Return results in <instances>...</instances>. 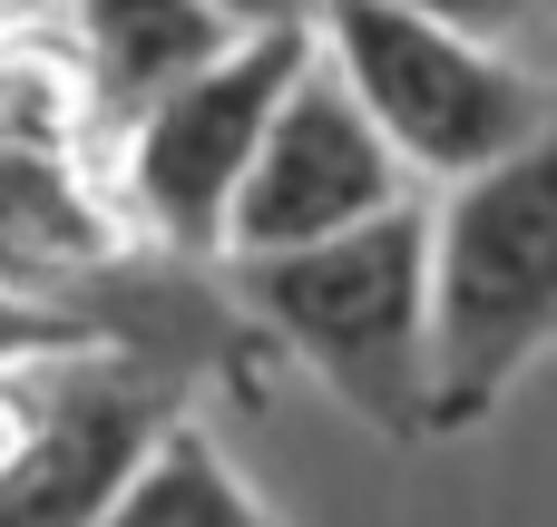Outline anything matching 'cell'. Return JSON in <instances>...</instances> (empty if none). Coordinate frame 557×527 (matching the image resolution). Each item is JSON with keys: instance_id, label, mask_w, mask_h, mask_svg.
<instances>
[{"instance_id": "obj_1", "label": "cell", "mask_w": 557, "mask_h": 527, "mask_svg": "<svg viewBox=\"0 0 557 527\" xmlns=\"http://www.w3.org/2000/svg\"><path fill=\"white\" fill-rule=\"evenodd\" d=\"M245 323L294 352L372 440H431V205H382L313 244L225 254Z\"/></svg>"}, {"instance_id": "obj_2", "label": "cell", "mask_w": 557, "mask_h": 527, "mask_svg": "<svg viewBox=\"0 0 557 527\" xmlns=\"http://www.w3.org/2000/svg\"><path fill=\"white\" fill-rule=\"evenodd\" d=\"M557 352V88L548 117L431 205V440L480 430Z\"/></svg>"}, {"instance_id": "obj_3", "label": "cell", "mask_w": 557, "mask_h": 527, "mask_svg": "<svg viewBox=\"0 0 557 527\" xmlns=\"http://www.w3.org/2000/svg\"><path fill=\"white\" fill-rule=\"evenodd\" d=\"M313 49L352 88V108L392 137L411 176H470L548 117V78H529L499 39H470L411 0H313Z\"/></svg>"}, {"instance_id": "obj_4", "label": "cell", "mask_w": 557, "mask_h": 527, "mask_svg": "<svg viewBox=\"0 0 557 527\" xmlns=\"http://www.w3.org/2000/svg\"><path fill=\"white\" fill-rule=\"evenodd\" d=\"M304 59H313V20H264V29H235L186 78H166L147 108H127V205L166 254L215 264L225 196Z\"/></svg>"}, {"instance_id": "obj_5", "label": "cell", "mask_w": 557, "mask_h": 527, "mask_svg": "<svg viewBox=\"0 0 557 527\" xmlns=\"http://www.w3.org/2000/svg\"><path fill=\"white\" fill-rule=\"evenodd\" d=\"M20 372L29 381L0 440V527H88L127 479V460L157 440V421L176 411V381L166 362L98 342H59Z\"/></svg>"}, {"instance_id": "obj_6", "label": "cell", "mask_w": 557, "mask_h": 527, "mask_svg": "<svg viewBox=\"0 0 557 527\" xmlns=\"http://www.w3.org/2000/svg\"><path fill=\"white\" fill-rule=\"evenodd\" d=\"M401 196H411V166H401L392 137L352 108V88L333 78V59L313 49V59L284 78V98H274L255 156H245V176H235V196H225V244H215V264H225V254L313 244V235H333V225H362V215L401 205Z\"/></svg>"}, {"instance_id": "obj_7", "label": "cell", "mask_w": 557, "mask_h": 527, "mask_svg": "<svg viewBox=\"0 0 557 527\" xmlns=\"http://www.w3.org/2000/svg\"><path fill=\"white\" fill-rule=\"evenodd\" d=\"M88 527H284L274 499L225 460L215 430H196L186 411L157 421V440L127 460V479L108 489V509Z\"/></svg>"}, {"instance_id": "obj_8", "label": "cell", "mask_w": 557, "mask_h": 527, "mask_svg": "<svg viewBox=\"0 0 557 527\" xmlns=\"http://www.w3.org/2000/svg\"><path fill=\"white\" fill-rule=\"evenodd\" d=\"M69 10H78V49L117 108H147L166 78H186L196 59H215L235 39V20L206 0H69Z\"/></svg>"}, {"instance_id": "obj_9", "label": "cell", "mask_w": 557, "mask_h": 527, "mask_svg": "<svg viewBox=\"0 0 557 527\" xmlns=\"http://www.w3.org/2000/svg\"><path fill=\"white\" fill-rule=\"evenodd\" d=\"M411 10H431V20H450V29H470V39H509V29H529V20H539V0H411Z\"/></svg>"}, {"instance_id": "obj_10", "label": "cell", "mask_w": 557, "mask_h": 527, "mask_svg": "<svg viewBox=\"0 0 557 527\" xmlns=\"http://www.w3.org/2000/svg\"><path fill=\"white\" fill-rule=\"evenodd\" d=\"M206 10H225L235 29H264V20H313V0H206Z\"/></svg>"}]
</instances>
